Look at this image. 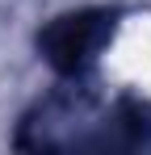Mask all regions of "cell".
<instances>
[{"label": "cell", "instance_id": "1", "mask_svg": "<svg viewBox=\"0 0 151 155\" xmlns=\"http://www.w3.org/2000/svg\"><path fill=\"white\" fill-rule=\"evenodd\" d=\"M118 13L113 8H80V13H63L55 17L42 34H38V51L59 76H80L97 51L113 38Z\"/></svg>", "mask_w": 151, "mask_h": 155}]
</instances>
